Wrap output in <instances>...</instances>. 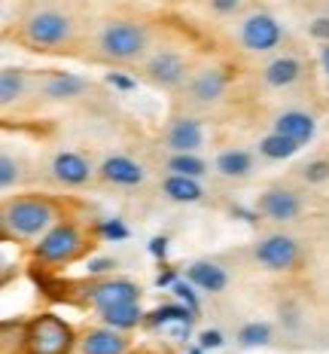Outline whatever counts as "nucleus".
<instances>
[{
  "label": "nucleus",
  "mask_w": 329,
  "mask_h": 354,
  "mask_svg": "<svg viewBox=\"0 0 329 354\" xmlns=\"http://www.w3.org/2000/svg\"><path fill=\"white\" fill-rule=\"evenodd\" d=\"M19 40L37 53H64L77 40V16L61 3H28L19 16Z\"/></svg>",
  "instance_id": "obj_1"
},
{
  "label": "nucleus",
  "mask_w": 329,
  "mask_h": 354,
  "mask_svg": "<svg viewBox=\"0 0 329 354\" xmlns=\"http://www.w3.org/2000/svg\"><path fill=\"white\" fill-rule=\"evenodd\" d=\"M92 49H94L92 55L98 62H110V64L146 62V55L152 53V31L141 19L113 16L98 25V31L92 37Z\"/></svg>",
  "instance_id": "obj_2"
},
{
  "label": "nucleus",
  "mask_w": 329,
  "mask_h": 354,
  "mask_svg": "<svg viewBox=\"0 0 329 354\" xmlns=\"http://www.w3.org/2000/svg\"><path fill=\"white\" fill-rule=\"evenodd\" d=\"M3 235L16 241H40L52 226L58 223V205L49 196L40 193H25V196H10L3 202Z\"/></svg>",
  "instance_id": "obj_3"
},
{
  "label": "nucleus",
  "mask_w": 329,
  "mask_h": 354,
  "mask_svg": "<svg viewBox=\"0 0 329 354\" xmlns=\"http://www.w3.org/2000/svg\"><path fill=\"white\" fill-rule=\"evenodd\" d=\"M77 351V336L64 318L52 312H43L37 318L25 321L16 354H73Z\"/></svg>",
  "instance_id": "obj_4"
},
{
  "label": "nucleus",
  "mask_w": 329,
  "mask_h": 354,
  "mask_svg": "<svg viewBox=\"0 0 329 354\" xmlns=\"http://www.w3.org/2000/svg\"><path fill=\"white\" fill-rule=\"evenodd\" d=\"M89 248L92 245L86 239L83 226L73 223V220H58L52 230L34 245V257L43 266H68L73 260H79Z\"/></svg>",
  "instance_id": "obj_5"
},
{
  "label": "nucleus",
  "mask_w": 329,
  "mask_h": 354,
  "mask_svg": "<svg viewBox=\"0 0 329 354\" xmlns=\"http://www.w3.org/2000/svg\"><path fill=\"white\" fill-rule=\"evenodd\" d=\"M283 43V28L272 12L250 10L238 21V46L250 55H272Z\"/></svg>",
  "instance_id": "obj_6"
},
{
  "label": "nucleus",
  "mask_w": 329,
  "mask_h": 354,
  "mask_svg": "<svg viewBox=\"0 0 329 354\" xmlns=\"http://www.w3.org/2000/svg\"><path fill=\"white\" fill-rule=\"evenodd\" d=\"M143 77L152 86L183 88L192 77V64L180 46H156L143 62Z\"/></svg>",
  "instance_id": "obj_7"
},
{
  "label": "nucleus",
  "mask_w": 329,
  "mask_h": 354,
  "mask_svg": "<svg viewBox=\"0 0 329 354\" xmlns=\"http://www.w3.org/2000/svg\"><path fill=\"white\" fill-rule=\"evenodd\" d=\"M83 293H86V302L98 315L116 306H134V302H141V287L131 281V278H98V281L86 284Z\"/></svg>",
  "instance_id": "obj_8"
},
{
  "label": "nucleus",
  "mask_w": 329,
  "mask_h": 354,
  "mask_svg": "<svg viewBox=\"0 0 329 354\" xmlns=\"http://www.w3.org/2000/svg\"><path fill=\"white\" fill-rule=\"evenodd\" d=\"M253 260L266 266L268 272H292L302 263V248L290 235H266V239L256 241Z\"/></svg>",
  "instance_id": "obj_9"
},
{
  "label": "nucleus",
  "mask_w": 329,
  "mask_h": 354,
  "mask_svg": "<svg viewBox=\"0 0 329 354\" xmlns=\"http://www.w3.org/2000/svg\"><path fill=\"white\" fill-rule=\"evenodd\" d=\"M226 88H229V73H226V68H219V64H208V68L192 71L189 83L183 86V95H186V104L210 107V104H217V101L223 98Z\"/></svg>",
  "instance_id": "obj_10"
},
{
  "label": "nucleus",
  "mask_w": 329,
  "mask_h": 354,
  "mask_svg": "<svg viewBox=\"0 0 329 354\" xmlns=\"http://www.w3.org/2000/svg\"><path fill=\"white\" fill-rule=\"evenodd\" d=\"M162 141L171 150V156H180V153H199L204 147V125L192 116H174L171 122L165 125Z\"/></svg>",
  "instance_id": "obj_11"
},
{
  "label": "nucleus",
  "mask_w": 329,
  "mask_h": 354,
  "mask_svg": "<svg viewBox=\"0 0 329 354\" xmlns=\"http://www.w3.org/2000/svg\"><path fill=\"white\" fill-rule=\"evenodd\" d=\"M49 174H52V180L61 183V187L77 189V187H86V183L92 180L94 168H92V162L86 159L83 153L61 150V153H55L52 156V162H49Z\"/></svg>",
  "instance_id": "obj_12"
},
{
  "label": "nucleus",
  "mask_w": 329,
  "mask_h": 354,
  "mask_svg": "<svg viewBox=\"0 0 329 354\" xmlns=\"http://www.w3.org/2000/svg\"><path fill=\"white\" fill-rule=\"evenodd\" d=\"M256 211L266 220H272V223H292L302 214V198L287 187H268L256 198Z\"/></svg>",
  "instance_id": "obj_13"
},
{
  "label": "nucleus",
  "mask_w": 329,
  "mask_h": 354,
  "mask_svg": "<svg viewBox=\"0 0 329 354\" xmlns=\"http://www.w3.org/2000/svg\"><path fill=\"white\" fill-rule=\"evenodd\" d=\"M302 77H305V62L299 55H290V53L268 58L259 71V80L266 88H290Z\"/></svg>",
  "instance_id": "obj_14"
},
{
  "label": "nucleus",
  "mask_w": 329,
  "mask_h": 354,
  "mask_svg": "<svg viewBox=\"0 0 329 354\" xmlns=\"http://www.w3.org/2000/svg\"><path fill=\"white\" fill-rule=\"evenodd\" d=\"M73 354H128V339L119 330L110 327H89L77 339V351Z\"/></svg>",
  "instance_id": "obj_15"
},
{
  "label": "nucleus",
  "mask_w": 329,
  "mask_h": 354,
  "mask_svg": "<svg viewBox=\"0 0 329 354\" xmlns=\"http://www.w3.org/2000/svg\"><path fill=\"white\" fill-rule=\"evenodd\" d=\"M98 177L113 187H141L146 180V168L131 156H107L98 168Z\"/></svg>",
  "instance_id": "obj_16"
},
{
  "label": "nucleus",
  "mask_w": 329,
  "mask_h": 354,
  "mask_svg": "<svg viewBox=\"0 0 329 354\" xmlns=\"http://www.w3.org/2000/svg\"><path fill=\"white\" fill-rule=\"evenodd\" d=\"M83 92H89V80L79 77V73H68V71H52L40 83V95L46 101H73Z\"/></svg>",
  "instance_id": "obj_17"
},
{
  "label": "nucleus",
  "mask_w": 329,
  "mask_h": 354,
  "mask_svg": "<svg viewBox=\"0 0 329 354\" xmlns=\"http://www.w3.org/2000/svg\"><path fill=\"white\" fill-rule=\"evenodd\" d=\"M272 131H275V135L290 138V141H296L299 147H302V144H308L314 138L317 122H314V116L305 113V110H283V113L275 116Z\"/></svg>",
  "instance_id": "obj_18"
},
{
  "label": "nucleus",
  "mask_w": 329,
  "mask_h": 354,
  "mask_svg": "<svg viewBox=\"0 0 329 354\" xmlns=\"http://www.w3.org/2000/svg\"><path fill=\"white\" fill-rule=\"evenodd\" d=\"M186 281L204 293H219V290H226V284H229V275H226V269L219 263L195 260V263L186 266Z\"/></svg>",
  "instance_id": "obj_19"
},
{
  "label": "nucleus",
  "mask_w": 329,
  "mask_h": 354,
  "mask_svg": "<svg viewBox=\"0 0 329 354\" xmlns=\"http://www.w3.org/2000/svg\"><path fill=\"white\" fill-rule=\"evenodd\" d=\"M28 92H31V73L21 68H3V73H0V101H3V107L25 101Z\"/></svg>",
  "instance_id": "obj_20"
},
{
  "label": "nucleus",
  "mask_w": 329,
  "mask_h": 354,
  "mask_svg": "<svg viewBox=\"0 0 329 354\" xmlns=\"http://www.w3.org/2000/svg\"><path fill=\"white\" fill-rule=\"evenodd\" d=\"M214 168H217V174L229 177V180H244V177H250V171H253V153L235 150V147H232V150H223L217 156Z\"/></svg>",
  "instance_id": "obj_21"
},
{
  "label": "nucleus",
  "mask_w": 329,
  "mask_h": 354,
  "mask_svg": "<svg viewBox=\"0 0 329 354\" xmlns=\"http://www.w3.org/2000/svg\"><path fill=\"white\" fill-rule=\"evenodd\" d=\"M162 193L171 198V202H180V205H192V202H201L204 198V189L195 177H180V174H168L162 180Z\"/></svg>",
  "instance_id": "obj_22"
},
{
  "label": "nucleus",
  "mask_w": 329,
  "mask_h": 354,
  "mask_svg": "<svg viewBox=\"0 0 329 354\" xmlns=\"http://www.w3.org/2000/svg\"><path fill=\"white\" fill-rule=\"evenodd\" d=\"M101 324L110 330L126 333V330H134V327H141V324H146V312L141 308V302H134V306H116V308L101 312Z\"/></svg>",
  "instance_id": "obj_23"
},
{
  "label": "nucleus",
  "mask_w": 329,
  "mask_h": 354,
  "mask_svg": "<svg viewBox=\"0 0 329 354\" xmlns=\"http://www.w3.org/2000/svg\"><path fill=\"white\" fill-rule=\"evenodd\" d=\"M195 312H189L186 306H159L156 312L146 315L150 327H162V324H177V327H192Z\"/></svg>",
  "instance_id": "obj_24"
},
{
  "label": "nucleus",
  "mask_w": 329,
  "mask_h": 354,
  "mask_svg": "<svg viewBox=\"0 0 329 354\" xmlns=\"http://www.w3.org/2000/svg\"><path fill=\"white\" fill-rule=\"evenodd\" d=\"M259 153L266 159H275V162H281V159H290V156H296L299 153V144L296 141H290V138H283V135H266V138H259Z\"/></svg>",
  "instance_id": "obj_25"
},
{
  "label": "nucleus",
  "mask_w": 329,
  "mask_h": 354,
  "mask_svg": "<svg viewBox=\"0 0 329 354\" xmlns=\"http://www.w3.org/2000/svg\"><path fill=\"white\" fill-rule=\"evenodd\" d=\"M165 168H168L171 174L195 177V180H199V177L208 171V162L199 159L195 153H180V156H171V159H168V165H165Z\"/></svg>",
  "instance_id": "obj_26"
},
{
  "label": "nucleus",
  "mask_w": 329,
  "mask_h": 354,
  "mask_svg": "<svg viewBox=\"0 0 329 354\" xmlns=\"http://www.w3.org/2000/svg\"><path fill=\"white\" fill-rule=\"evenodd\" d=\"M238 342H241V345H247V348H253V345H266V342H272V327H268V324H259V321L244 324V327H241V333H238Z\"/></svg>",
  "instance_id": "obj_27"
},
{
  "label": "nucleus",
  "mask_w": 329,
  "mask_h": 354,
  "mask_svg": "<svg viewBox=\"0 0 329 354\" xmlns=\"http://www.w3.org/2000/svg\"><path fill=\"white\" fill-rule=\"evenodd\" d=\"M19 177H21V171H19V162L12 159L10 153H3V159H0V187H3V189L16 187Z\"/></svg>",
  "instance_id": "obj_28"
},
{
  "label": "nucleus",
  "mask_w": 329,
  "mask_h": 354,
  "mask_svg": "<svg viewBox=\"0 0 329 354\" xmlns=\"http://www.w3.org/2000/svg\"><path fill=\"white\" fill-rule=\"evenodd\" d=\"M171 290H174V297H177V299L183 302V306L189 308V312H195V315L201 312V306H199V297H195V287L189 284V281H183V278H180V281L174 284Z\"/></svg>",
  "instance_id": "obj_29"
},
{
  "label": "nucleus",
  "mask_w": 329,
  "mask_h": 354,
  "mask_svg": "<svg viewBox=\"0 0 329 354\" xmlns=\"http://www.w3.org/2000/svg\"><path fill=\"white\" fill-rule=\"evenodd\" d=\"M302 180H308V183L329 180V162L326 159H314V162H308V165H302Z\"/></svg>",
  "instance_id": "obj_30"
},
{
  "label": "nucleus",
  "mask_w": 329,
  "mask_h": 354,
  "mask_svg": "<svg viewBox=\"0 0 329 354\" xmlns=\"http://www.w3.org/2000/svg\"><path fill=\"white\" fill-rule=\"evenodd\" d=\"M98 232L104 235V239H113V241H122V239H128V230H126V223L122 220H101L98 223Z\"/></svg>",
  "instance_id": "obj_31"
},
{
  "label": "nucleus",
  "mask_w": 329,
  "mask_h": 354,
  "mask_svg": "<svg viewBox=\"0 0 329 354\" xmlns=\"http://www.w3.org/2000/svg\"><path fill=\"white\" fill-rule=\"evenodd\" d=\"M116 266H119V263H116L113 260V257H98V260H89V269H86V272H89V275H110V272H113L116 269ZM110 278H113V275H110Z\"/></svg>",
  "instance_id": "obj_32"
},
{
  "label": "nucleus",
  "mask_w": 329,
  "mask_h": 354,
  "mask_svg": "<svg viewBox=\"0 0 329 354\" xmlns=\"http://www.w3.org/2000/svg\"><path fill=\"white\" fill-rule=\"evenodd\" d=\"M219 345H223V333L219 330H201L199 333V348L210 351V348H219Z\"/></svg>",
  "instance_id": "obj_33"
},
{
  "label": "nucleus",
  "mask_w": 329,
  "mask_h": 354,
  "mask_svg": "<svg viewBox=\"0 0 329 354\" xmlns=\"http://www.w3.org/2000/svg\"><path fill=\"white\" fill-rule=\"evenodd\" d=\"M210 10L219 12V16H232V12L244 10V3H241V0H214V3H210Z\"/></svg>",
  "instance_id": "obj_34"
},
{
  "label": "nucleus",
  "mask_w": 329,
  "mask_h": 354,
  "mask_svg": "<svg viewBox=\"0 0 329 354\" xmlns=\"http://www.w3.org/2000/svg\"><path fill=\"white\" fill-rule=\"evenodd\" d=\"M308 31H311V37H317V40H326L329 43V16L314 19L311 25H308Z\"/></svg>",
  "instance_id": "obj_35"
},
{
  "label": "nucleus",
  "mask_w": 329,
  "mask_h": 354,
  "mask_svg": "<svg viewBox=\"0 0 329 354\" xmlns=\"http://www.w3.org/2000/svg\"><path fill=\"white\" fill-rule=\"evenodd\" d=\"M177 281H180L177 269H165V272H159L156 275V287H174Z\"/></svg>",
  "instance_id": "obj_36"
},
{
  "label": "nucleus",
  "mask_w": 329,
  "mask_h": 354,
  "mask_svg": "<svg viewBox=\"0 0 329 354\" xmlns=\"http://www.w3.org/2000/svg\"><path fill=\"white\" fill-rule=\"evenodd\" d=\"M107 83L116 86V88H134V80L122 77V73H107Z\"/></svg>",
  "instance_id": "obj_37"
},
{
  "label": "nucleus",
  "mask_w": 329,
  "mask_h": 354,
  "mask_svg": "<svg viewBox=\"0 0 329 354\" xmlns=\"http://www.w3.org/2000/svg\"><path fill=\"white\" fill-rule=\"evenodd\" d=\"M150 254H152V257H165V254H168V239L156 235V239L150 241Z\"/></svg>",
  "instance_id": "obj_38"
},
{
  "label": "nucleus",
  "mask_w": 329,
  "mask_h": 354,
  "mask_svg": "<svg viewBox=\"0 0 329 354\" xmlns=\"http://www.w3.org/2000/svg\"><path fill=\"white\" fill-rule=\"evenodd\" d=\"M320 68H323V73L329 77V43H323V46H320Z\"/></svg>",
  "instance_id": "obj_39"
},
{
  "label": "nucleus",
  "mask_w": 329,
  "mask_h": 354,
  "mask_svg": "<svg viewBox=\"0 0 329 354\" xmlns=\"http://www.w3.org/2000/svg\"><path fill=\"white\" fill-rule=\"evenodd\" d=\"M204 348H189V354H201Z\"/></svg>",
  "instance_id": "obj_40"
}]
</instances>
